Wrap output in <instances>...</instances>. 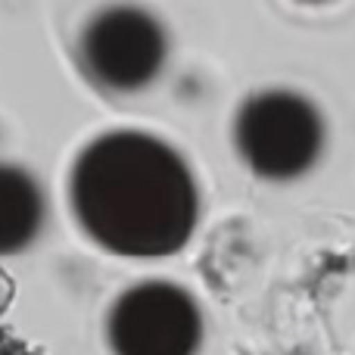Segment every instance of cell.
Wrapping results in <instances>:
<instances>
[{
  "instance_id": "6da1fadb",
  "label": "cell",
  "mask_w": 355,
  "mask_h": 355,
  "mask_svg": "<svg viewBox=\"0 0 355 355\" xmlns=\"http://www.w3.org/2000/svg\"><path fill=\"white\" fill-rule=\"evenodd\" d=\"M78 225L103 250L172 256L196 227V184L175 147L144 131H110L78 153L69 178Z\"/></svg>"
},
{
  "instance_id": "7a4b0ae2",
  "label": "cell",
  "mask_w": 355,
  "mask_h": 355,
  "mask_svg": "<svg viewBox=\"0 0 355 355\" xmlns=\"http://www.w3.org/2000/svg\"><path fill=\"white\" fill-rule=\"evenodd\" d=\"M234 141L259 178L290 181L306 175L324 147V122L312 100L293 91L252 94L237 112Z\"/></svg>"
},
{
  "instance_id": "3957f363",
  "label": "cell",
  "mask_w": 355,
  "mask_h": 355,
  "mask_svg": "<svg viewBox=\"0 0 355 355\" xmlns=\"http://www.w3.org/2000/svg\"><path fill=\"white\" fill-rule=\"evenodd\" d=\"M168 37L159 19L141 6H106L81 31V60L100 87L131 94L162 72Z\"/></svg>"
},
{
  "instance_id": "277c9868",
  "label": "cell",
  "mask_w": 355,
  "mask_h": 355,
  "mask_svg": "<svg viewBox=\"0 0 355 355\" xmlns=\"http://www.w3.org/2000/svg\"><path fill=\"white\" fill-rule=\"evenodd\" d=\"M106 337L116 355H193L202 318L184 287L144 281L112 302Z\"/></svg>"
},
{
  "instance_id": "5b68a950",
  "label": "cell",
  "mask_w": 355,
  "mask_h": 355,
  "mask_svg": "<svg viewBox=\"0 0 355 355\" xmlns=\"http://www.w3.org/2000/svg\"><path fill=\"white\" fill-rule=\"evenodd\" d=\"M44 221V196L25 168L0 162V256L19 252L37 237Z\"/></svg>"
},
{
  "instance_id": "8992f818",
  "label": "cell",
  "mask_w": 355,
  "mask_h": 355,
  "mask_svg": "<svg viewBox=\"0 0 355 355\" xmlns=\"http://www.w3.org/2000/svg\"><path fill=\"white\" fill-rule=\"evenodd\" d=\"M0 355H28V352L19 343H12V340H3V343H0Z\"/></svg>"
}]
</instances>
